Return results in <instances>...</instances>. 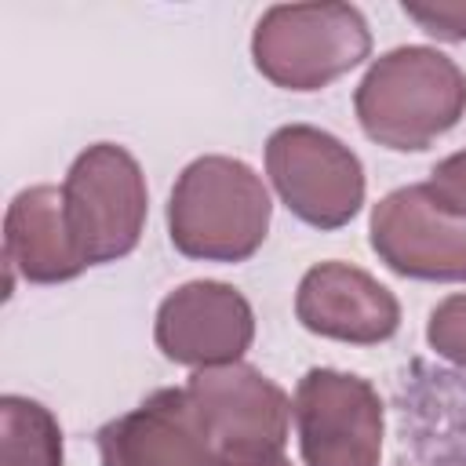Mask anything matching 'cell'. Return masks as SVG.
<instances>
[{"label":"cell","instance_id":"277c9868","mask_svg":"<svg viewBox=\"0 0 466 466\" xmlns=\"http://www.w3.org/2000/svg\"><path fill=\"white\" fill-rule=\"evenodd\" d=\"M146 175L138 160L116 142L87 146L62 182L66 226L84 266L131 255L146 226Z\"/></svg>","mask_w":466,"mask_h":466},{"label":"cell","instance_id":"5bb4252c","mask_svg":"<svg viewBox=\"0 0 466 466\" xmlns=\"http://www.w3.org/2000/svg\"><path fill=\"white\" fill-rule=\"evenodd\" d=\"M426 339H430V346H433L444 360L466 368V295H448V299L430 313Z\"/></svg>","mask_w":466,"mask_h":466},{"label":"cell","instance_id":"5b68a950","mask_svg":"<svg viewBox=\"0 0 466 466\" xmlns=\"http://www.w3.org/2000/svg\"><path fill=\"white\" fill-rule=\"evenodd\" d=\"M266 171L288 211L306 226L339 229L364 204V167L357 153L320 127H277L266 142Z\"/></svg>","mask_w":466,"mask_h":466},{"label":"cell","instance_id":"e0dca14e","mask_svg":"<svg viewBox=\"0 0 466 466\" xmlns=\"http://www.w3.org/2000/svg\"><path fill=\"white\" fill-rule=\"evenodd\" d=\"M218 466H291L284 459V448H244V451H222Z\"/></svg>","mask_w":466,"mask_h":466},{"label":"cell","instance_id":"3957f363","mask_svg":"<svg viewBox=\"0 0 466 466\" xmlns=\"http://www.w3.org/2000/svg\"><path fill=\"white\" fill-rule=\"evenodd\" d=\"M371 51V33L353 4H277L251 33L255 69L284 91H317Z\"/></svg>","mask_w":466,"mask_h":466},{"label":"cell","instance_id":"8992f818","mask_svg":"<svg viewBox=\"0 0 466 466\" xmlns=\"http://www.w3.org/2000/svg\"><path fill=\"white\" fill-rule=\"evenodd\" d=\"M291 415L306 466H379L382 400L368 379L309 368L299 379Z\"/></svg>","mask_w":466,"mask_h":466},{"label":"cell","instance_id":"30bf717a","mask_svg":"<svg viewBox=\"0 0 466 466\" xmlns=\"http://www.w3.org/2000/svg\"><path fill=\"white\" fill-rule=\"evenodd\" d=\"M102 466H218L211 433L204 430L186 386L157 390L127 415L98 430Z\"/></svg>","mask_w":466,"mask_h":466},{"label":"cell","instance_id":"8fae6325","mask_svg":"<svg viewBox=\"0 0 466 466\" xmlns=\"http://www.w3.org/2000/svg\"><path fill=\"white\" fill-rule=\"evenodd\" d=\"M295 317L313 335L357 346L386 342L400 328V306L393 291L346 262H320L306 269L295 295Z\"/></svg>","mask_w":466,"mask_h":466},{"label":"cell","instance_id":"ba28073f","mask_svg":"<svg viewBox=\"0 0 466 466\" xmlns=\"http://www.w3.org/2000/svg\"><path fill=\"white\" fill-rule=\"evenodd\" d=\"M186 393L215 441V451L244 448H284L291 400L251 364H218L197 368L186 382Z\"/></svg>","mask_w":466,"mask_h":466},{"label":"cell","instance_id":"9a60e30c","mask_svg":"<svg viewBox=\"0 0 466 466\" xmlns=\"http://www.w3.org/2000/svg\"><path fill=\"white\" fill-rule=\"evenodd\" d=\"M422 189L430 193V200L441 211H448L451 218H466V149L444 157L430 171V182Z\"/></svg>","mask_w":466,"mask_h":466},{"label":"cell","instance_id":"9c48e42d","mask_svg":"<svg viewBox=\"0 0 466 466\" xmlns=\"http://www.w3.org/2000/svg\"><path fill=\"white\" fill-rule=\"evenodd\" d=\"M371 248L400 277L466 284V226L441 211L422 186L393 189L375 204Z\"/></svg>","mask_w":466,"mask_h":466},{"label":"cell","instance_id":"4fadbf2b","mask_svg":"<svg viewBox=\"0 0 466 466\" xmlns=\"http://www.w3.org/2000/svg\"><path fill=\"white\" fill-rule=\"evenodd\" d=\"M0 466H62V430L44 404L15 393L0 400Z\"/></svg>","mask_w":466,"mask_h":466},{"label":"cell","instance_id":"52a82bcc","mask_svg":"<svg viewBox=\"0 0 466 466\" xmlns=\"http://www.w3.org/2000/svg\"><path fill=\"white\" fill-rule=\"evenodd\" d=\"M153 339L175 364H237L255 339V313L233 284L189 280L160 302Z\"/></svg>","mask_w":466,"mask_h":466},{"label":"cell","instance_id":"7c38bea8","mask_svg":"<svg viewBox=\"0 0 466 466\" xmlns=\"http://www.w3.org/2000/svg\"><path fill=\"white\" fill-rule=\"evenodd\" d=\"M4 262H7V288L15 273L25 277L29 284H62L87 269L66 226L62 189L29 186L7 204Z\"/></svg>","mask_w":466,"mask_h":466},{"label":"cell","instance_id":"7a4b0ae2","mask_svg":"<svg viewBox=\"0 0 466 466\" xmlns=\"http://www.w3.org/2000/svg\"><path fill=\"white\" fill-rule=\"evenodd\" d=\"M269 193L233 157H197L182 167L167 200V237L186 258L244 262L269 233Z\"/></svg>","mask_w":466,"mask_h":466},{"label":"cell","instance_id":"6da1fadb","mask_svg":"<svg viewBox=\"0 0 466 466\" xmlns=\"http://www.w3.org/2000/svg\"><path fill=\"white\" fill-rule=\"evenodd\" d=\"M353 106L371 142L419 153L462 120L466 73L437 47H393L371 62Z\"/></svg>","mask_w":466,"mask_h":466},{"label":"cell","instance_id":"2e32d148","mask_svg":"<svg viewBox=\"0 0 466 466\" xmlns=\"http://www.w3.org/2000/svg\"><path fill=\"white\" fill-rule=\"evenodd\" d=\"M404 15L411 22L422 25V33L459 44L466 40V0H433V4H408L404 0Z\"/></svg>","mask_w":466,"mask_h":466}]
</instances>
